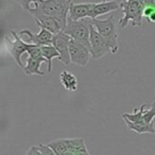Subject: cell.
<instances>
[{"label":"cell","mask_w":155,"mask_h":155,"mask_svg":"<svg viewBox=\"0 0 155 155\" xmlns=\"http://www.w3.org/2000/svg\"><path fill=\"white\" fill-rule=\"evenodd\" d=\"M18 3L33 17L37 15L49 16L58 20L62 31L66 28L71 0H27L18 1Z\"/></svg>","instance_id":"6da1fadb"},{"label":"cell","mask_w":155,"mask_h":155,"mask_svg":"<svg viewBox=\"0 0 155 155\" xmlns=\"http://www.w3.org/2000/svg\"><path fill=\"white\" fill-rule=\"evenodd\" d=\"M120 8L123 12V16L118 21L119 27L124 29L131 22L133 27L141 28L143 19L142 0H121Z\"/></svg>","instance_id":"7a4b0ae2"},{"label":"cell","mask_w":155,"mask_h":155,"mask_svg":"<svg viewBox=\"0 0 155 155\" xmlns=\"http://www.w3.org/2000/svg\"><path fill=\"white\" fill-rule=\"evenodd\" d=\"M93 26L99 34L107 41L112 49V53H117L119 50L118 39V22L115 20L114 15H110L105 19H93Z\"/></svg>","instance_id":"3957f363"},{"label":"cell","mask_w":155,"mask_h":155,"mask_svg":"<svg viewBox=\"0 0 155 155\" xmlns=\"http://www.w3.org/2000/svg\"><path fill=\"white\" fill-rule=\"evenodd\" d=\"M93 27V19L85 18L82 20L68 19L64 32L71 37V39L79 41L91 50V29Z\"/></svg>","instance_id":"277c9868"},{"label":"cell","mask_w":155,"mask_h":155,"mask_svg":"<svg viewBox=\"0 0 155 155\" xmlns=\"http://www.w3.org/2000/svg\"><path fill=\"white\" fill-rule=\"evenodd\" d=\"M11 34L13 36V39H10L7 37L8 41V50H9L10 54L12 55V58H14V61L16 62V64L24 69L25 65L21 62V55L24 53H28V49L30 47L31 44L24 41L20 38V35L15 31H11Z\"/></svg>","instance_id":"5b68a950"},{"label":"cell","mask_w":155,"mask_h":155,"mask_svg":"<svg viewBox=\"0 0 155 155\" xmlns=\"http://www.w3.org/2000/svg\"><path fill=\"white\" fill-rule=\"evenodd\" d=\"M69 55H70L71 63L78 66L85 67L89 63L91 58V52L86 46L79 41L71 39L69 45Z\"/></svg>","instance_id":"8992f818"},{"label":"cell","mask_w":155,"mask_h":155,"mask_svg":"<svg viewBox=\"0 0 155 155\" xmlns=\"http://www.w3.org/2000/svg\"><path fill=\"white\" fill-rule=\"evenodd\" d=\"M91 56L95 60H99V58H103L107 53H112V49H110V45L107 41L99 34L95 27H91Z\"/></svg>","instance_id":"52a82bcc"},{"label":"cell","mask_w":155,"mask_h":155,"mask_svg":"<svg viewBox=\"0 0 155 155\" xmlns=\"http://www.w3.org/2000/svg\"><path fill=\"white\" fill-rule=\"evenodd\" d=\"M71 37L69 35H67L64 31H61L60 33H58L56 35H54L53 37V43L52 46L58 50L60 58L58 61L63 63L64 65L68 66L71 63L70 61V55H69V45H70Z\"/></svg>","instance_id":"ba28073f"},{"label":"cell","mask_w":155,"mask_h":155,"mask_svg":"<svg viewBox=\"0 0 155 155\" xmlns=\"http://www.w3.org/2000/svg\"><path fill=\"white\" fill-rule=\"evenodd\" d=\"M18 34L21 35H27L28 36V41L27 43L32 44V45L38 46H50L53 43V37L54 35L52 33H50L49 31L41 29L38 33H33L32 31L28 30V29H24V30L19 31Z\"/></svg>","instance_id":"9c48e42d"},{"label":"cell","mask_w":155,"mask_h":155,"mask_svg":"<svg viewBox=\"0 0 155 155\" xmlns=\"http://www.w3.org/2000/svg\"><path fill=\"white\" fill-rule=\"evenodd\" d=\"M96 3L97 2H75V1H71L68 19L78 21V20L88 18L89 13L94 9Z\"/></svg>","instance_id":"30bf717a"},{"label":"cell","mask_w":155,"mask_h":155,"mask_svg":"<svg viewBox=\"0 0 155 155\" xmlns=\"http://www.w3.org/2000/svg\"><path fill=\"white\" fill-rule=\"evenodd\" d=\"M120 2L118 0H110V1H100L97 2L94 7V9L91 10V12L89 13L88 18L91 19H97L98 16L104 15V14H108L113 11H116L120 8Z\"/></svg>","instance_id":"8fae6325"},{"label":"cell","mask_w":155,"mask_h":155,"mask_svg":"<svg viewBox=\"0 0 155 155\" xmlns=\"http://www.w3.org/2000/svg\"><path fill=\"white\" fill-rule=\"evenodd\" d=\"M33 18H34L35 22H36V25L39 28L49 31L53 35H56L58 33H60L62 31L60 24L54 18L49 17V16H44V15H37L34 16Z\"/></svg>","instance_id":"7c38bea8"},{"label":"cell","mask_w":155,"mask_h":155,"mask_svg":"<svg viewBox=\"0 0 155 155\" xmlns=\"http://www.w3.org/2000/svg\"><path fill=\"white\" fill-rule=\"evenodd\" d=\"M45 61L43 60H38V58H32L30 56H28L27 58V64L25 65V68H24V72L25 74L27 75H33V74H36V75H44V71L41 70V65Z\"/></svg>","instance_id":"4fadbf2b"},{"label":"cell","mask_w":155,"mask_h":155,"mask_svg":"<svg viewBox=\"0 0 155 155\" xmlns=\"http://www.w3.org/2000/svg\"><path fill=\"white\" fill-rule=\"evenodd\" d=\"M60 82L68 91H74L78 89V79L72 72L64 70L60 75Z\"/></svg>","instance_id":"5bb4252c"},{"label":"cell","mask_w":155,"mask_h":155,"mask_svg":"<svg viewBox=\"0 0 155 155\" xmlns=\"http://www.w3.org/2000/svg\"><path fill=\"white\" fill-rule=\"evenodd\" d=\"M147 104H141L139 107L134 108L133 113H124L122 115L123 120H127L133 123H146L143 121V114L147 110Z\"/></svg>","instance_id":"9a60e30c"},{"label":"cell","mask_w":155,"mask_h":155,"mask_svg":"<svg viewBox=\"0 0 155 155\" xmlns=\"http://www.w3.org/2000/svg\"><path fill=\"white\" fill-rule=\"evenodd\" d=\"M54 153L55 155H67L68 154V142L67 138H58L54 139L46 143Z\"/></svg>","instance_id":"2e32d148"},{"label":"cell","mask_w":155,"mask_h":155,"mask_svg":"<svg viewBox=\"0 0 155 155\" xmlns=\"http://www.w3.org/2000/svg\"><path fill=\"white\" fill-rule=\"evenodd\" d=\"M41 54H43L44 58L47 62V68H48V72L51 73L52 72V60L53 58H60V54H58V50L53 47L52 45L50 46H41Z\"/></svg>","instance_id":"e0dca14e"},{"label":"cell","mask_w":155,"mask_h":155,"mask_svg":"<svg viewBox=\"0 0 155 155\" xmlns=\"http://www.w3.org/2000/svg\"><path fill=\"white\" fill-rule=\"evenodd\" d=\"M127 123V129L132 130V131L136 132L138 134H143V133H150V134H155V127H154V123H133L130 122L127 120H124Z\"/></svg>","instance_id":"ac0fdd59"},{"label":"cell","mask_w":155,"mask_h":155,"mask_svg":"<svg viewBox=\"0 0 155 155\" xmlns=\"http://www.w3.org/2000/svg\"><path fill=\"white\" fill-rule=\"evenodd\" d=\"M154 118H155V101L153 103H151L150 107L147 108L146 112L143 114V121L148 124L154 123Z\"/></svg>","instance_id":"d6986e66"},{"label":"cell","mask_w":155,"mask_h":155,"mask_svg":"<svg viewBox=\"0 0 155 155\" xmlns=\"http://www.w3.org/2000/svg\"><path fill=\"white\" fill-rule=\"evenodd\" d=\"M38 148L41 152V155H55V153L47 146V144H44V143H39L38 144Z\"/></svg>","instance_id":"ffe728a7"},{"label":"cell","mask_w":155,"mask_h":155,"mask_svg":"<svg viewBox=\"0 0 155 155\" xmlns=\"http://www.w3.org/2000/svg\"><path fill=\"white\" fill-rule=\"evenodd\" d=\"M26 155H41V150H39L38 146H33L29 149Z\"/></svg>","instance_id":"44dd1931"},{"label":"cell","mask_w":155,"mask_h":155,"mask_svg":"<svg viewBox=\"0 0 155 155\" xmlns=\"http://www.w3.org/2000/svg\"><path fill=\"white\" fill-rule=\"evenodd\" d=\"M67 155H91V153L88 152V150L82 151V152H70Z\"/></svg>","instance_id":"7402d4cb"},{"label":"cell","mask_w":155,"mask_h":155,"mask_svg":"<svg viewBox=\"0 0 155 155\" xmlns=\"http://www.w3.org/2000/svg\"><path fill=\"white\" fill-rule=\"evenodd\" d=\"M147 20H148V21H150V22H153V24H155V12L151 14V15L147 18Z\"/></svg>","instance_id":"603a6c76"}]
</instances>
